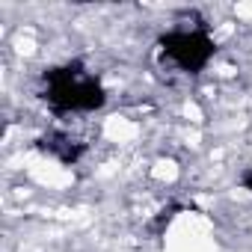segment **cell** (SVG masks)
Returning a JSON list of instances; mask_svg holds the SVG:
<instances>
[{
  "instance_id": "6da1fadb",
  "label": "cell",
  "mask_w": 252,
  "mask_h": 252,
  "mask_svg": "<svg viewBox=\"0 0 252 252\" xmlns=\"http://www.w3.org/2000/svg\"><path fill=\"white\" fill-rule=\"evenodd\" d=\"M48 98L63 107V110H92L104 101L101 86L95 77L77 71V68H63L48 74Z\"/></svg>"
},
{
  "instance_id": "7a4b0ae2",
  "label": "cell",
  "mask_w": 252,
  "mask_h": 252,
  "mask_svg": "<svg viewBox=\"0 0 252 252\" xmlns=\"http://www.w3.org/2000/svg\"><path fill=\"white\" fill-rule=\"evenodd\" d=\"M160 45H163V51H166L181 68H187V71L202 68V65L208 63L211 51H214V45H211V39H208L205 33H169V36H163Z\"/></svg>"
},
{
  "instance_id": "3957f363",
  "label": "cell",
  "mask_w": 252,
  "mask_h": 252,
  "mask_svg": "<svg viewBox=\"0 0 252 252\" xmlns=\"http://www.w3.org/2000/svg\"><path fill=\"white\" fill-rule=\"evenodd\" d=\"M246 187H249V190H252V172H249V175H246Z\"/></svg>"
}]
</instances>
